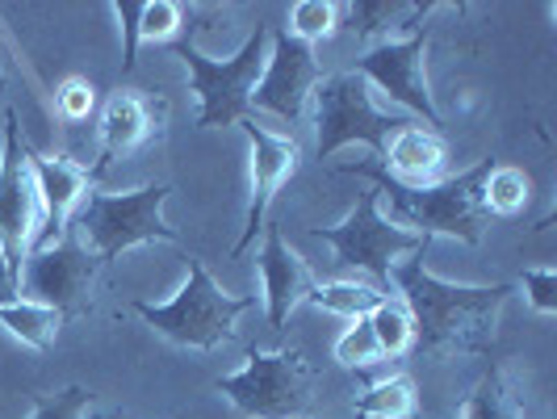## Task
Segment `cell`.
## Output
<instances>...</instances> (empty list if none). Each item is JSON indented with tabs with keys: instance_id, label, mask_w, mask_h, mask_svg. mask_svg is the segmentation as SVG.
Segmentation results:
<instances>
[{
	"instance_id": "cell-33",
	"label": "cell",
	"mask_w": 557,
	"mask_h": 419,
	"mask_svg": "<svg viewBox=\"0 0 557 419\" xmlns=\"http://www.w3.org/2000/svg\"><path fill=\"white\" fill-rule=\"evenodd\" d=\"M97 419H143V416H131V411H106V416H97Z\"/></svg>"
},
{
	"instance_id": "cell-8",
	"label": "cell",
	"mask_w": 557,
	"mask_h": 419,
	"mask_svg": "<svg viewBox=\"0 0 557 419\" xmlns=\"http://www.w3.org/2000/svg\"><path fill=\"white\" fill-rule=\"evenodd\" d=\"M314 239H327L339 256V264L348 269H364L377 281L391 285V269L398 264V256H416L432 239H423L416 231H403L391 219H382V197L369 185L361 194V201L348 210V219L335 226H310Z\"/></svg>"
},
{
	"instance_id": "cell-21",
	"label": "cell",
	"mask_w": 557,
	"mask_h": 419,
	"mask_svg": "<svg viewBox=\"0 0 557 419\" xmlns=\"http://www.w3.org/2000/svg\"><path fill=\"white\" fill-rule=\"evenodd\" d=\"M361 419H416V382L407 373L382 378L377 386H369L357 403Z\"/></svg>"
},
{
	"instance_id": "cell-28",
	"label": "cell",
	"mask_w": 557,
	"mask_h": 419,
	"mask_svg": "<svg viewBox=\"0 0 557 419\" xmlns=\"http://www.w3.org/2000/svg\"><path fill=\"white\" fill-rule=\"evenodd\" d=\"M377 357H382V348H377V340L369 332V323L352 319V328L339 335V344H335V361L344 365V369H369Z\"/></svg>"
},
{
	"instance_id": "cell-10",
	"label": "cell",
	"mask_w": 557,
	"mask_h": 419,
	"mask_svg": "<svg viewBox=\"0 0 557 419\" xmlns=\"http://www.w3.org/2000/svg\"><path fill=\"white\" fill-rule=\"evenodd\" d=\"M38 231V185L29 172V147L17 110L4 106V156H0V256L22 269Z\"/></svg>"
},
{
	"instance_id": "cell-18",
	"label": "cell",
	"mask_w": 557,
	"mask_h": 419,
	"mask_svg": "<svg viewBox=\"0 0 557 419\" xmlns=\"http://www.w3.org/2000/svg\"><path fill=\"white\" fill-rule=\"evenodd\" d=\"M348 13H352V29H357V38L369 42V38H377V34H386V29H407V38L423 29L428 22V13H436L441 4H411V0H361V4H344Z\"/></svg>"
},
{
	"instance_id": "cell-1",
	"label": "cell",
	"mask_w": 557,
	"mask_h": 419,
	"mask_svg": "<svg viewBox=\"0 0 557 419\" xmlns=\"http://www.w3.org/2000/svg\"><path fill=\"white\" fill-rule=\"evenodd\" d=\"M391 281L411 315L419 353L432 357H486L495 348L499 310L511 285H453L423 269V251L398 260Z\"/></svg>"
},
{
	"instance_id": "cell-26",
	"label": "cell",
	"mask_w": 557,
	"mask_h": 419,
	"mask_svg": "<svg viewBox=\"0 0 557 419\" xmlns=\"http://www.w3.org/2000/svg\"><path fill=\"white\" fill-rule=\"evenodd\" d=\"M181 29H185V4H176V0L143 4L139 42H181Z\"/></svg>"
},
{
	"instance_id": "cell-29",
	"label": "cell",
	"mask_w": 557,
	"mask_h": 419,
	"mask_svg": "<svg viewBox=\"0 0 557 419\" xmlns=\"http://www.w3.org/2000/svg\"><path fill=\"white\" fill-rule=\"evenodd\" d=\"M92 403V391L88 386H67V391L55 394H38V407H34V419H84V407Z\"/></svg>"
},
{
	"instance_id": "cell-34",
	"label": "cell",
	"mask_w": 557,
	"mask_h": 419,
	"mask_svg": "<svg viewBox=\"0 0 557 419\" xmlns=\"http://www.w3.org/2000/svg\"><path fill=\"white\" fill-rule=\"evenodd\" d=\"M0 38H4V29H0ZM0 88H4V76H0Z\"/></svg>"
},
{
	"instance_id": "cell-32",
	"label": "cell",
	"mask_w": 557,
	"mask_h": 419,
	"mask_svg": "<svg viewBox=\"0 0 557 419\" xmlns=\"http://www.w3.org/2000/svg\"><path fill=\"white\" fill-rule=\"evenodd\" d=\"M17 264L9 260V256H0V307H9V303H17L22 294H17Z\"/></svg>"
},
{
	"instance_id": "cell-22",
	"label": "cell",
	"mask_w": 557,
	"mask_h": 419,
	"mask_svg": "<svg viewBox=\"0 0 557 419\" xmlns=\"http://www.w3.org/2000/svg\"><path fill=\"white\" fill-rule=\"evenodd\" d=\"M364 323H369V332H373V340H377L382 357H403V353L416 344L411 315H407L403 303H394V298H382L377 307L364 315Z\"/></svg>"
},
{
	"instance_id": "cell-6",
	"label": "cell",
	"mask_w": 557,
	"mask_h": 419,
	"mask_svg": "<svg viewBox=\"0 0 557 419\" xmlns=\"http://www.w3.org/2000/svg\"><path fill=\"white\" fill-rule=\"evenodd\" d=\"M264 47H269V26L251 29V38L235 51L231 59H210L201 56L194 42H172L176 59H185L189 76H194V93L201 101L197 110V126L201 131H219V126H235V122H248L251 118V93L256 81L264 72Z\"/></svg>"
},
{
	"instance_id": "cell-9",
	"label": "cell",
	"mask_w": 557,
	"mask_h": 419,
	"mask_svg": "<svg viewBox=\"0 0 557 419\" xmlns=\"http://www.w3.org/2000/svg\"><path fill=\"white\" fill-rule=\"evenodd\" d=\"M97 256L67 231L51 248L26 251V269L17 273V294L26 303L55 310L59 319H81L92 310V281H97Z\"/></svg>"
},
{
	"instance_id": "cell-19",
	"label": "cell",
	"mask_w": 557,
	"mask_h": 419,
	"mask_svg": "<svg viewBox=\"0 0 557 419\" xmlns=\"http://www.w3.org/2000/svg\"><path fill=\"white\" fill-rule=\"evenodd\" d=\"M532 201V181L524 168H491L486 181H482V210L486 214H499V219H516L524 214Z\"/></svg>"
},
{
	"instance_id": "cell-16",
	"label": "cell",
	"mask_w": 557,
	"mask_h": 419,
	"mask_svg": "<svg viewBox=\"0 0 557 419\" xmlns=\"http://www.w3.org/2000/svg\"><path fill=\"white\" fill-rule=\"evenodd\" d=\"M260 273H264V298H269V328H285V319L314 294V269L285 244L273 223H264V248H260Z\"/></svg>"
},
{
	"instance_id": "cell-25",
	"label": "cell",
	"mask_w": 557,
	"mask_h": 419,
	"mask_svg": "<svg viewBox=\"0 0 557 419\" xmlns=\"http://www.w3.org/2000/svg\"><path fill=\"white\" fill-rule=\"evenodd\" d=\"M339 13H344V4H332V0H298V4H289V34L314 47L335 34Z\"/></svg>"
},
{
	"instance_id": "cell-13",
	"label": "cell",
	"mask_w": 557,
	"mask_h": 419,
	"mask_svg": "<svg viewBox=\"0 0 557 419\" xmlns=\"http://www.w3.org/2000/svg\"><path fill=\"white\" fill-rule=\"evenodd\" d=\"M244 131H248V139H251V201H248L244 235H239V244L231 248V256H244V251L256 244V235L269 223V206H273L277 189L298 172V164H302V143L294 139V135H273V131L256 126L251 118L244 122Z\"/></svg>"
},
{
	"instance_id": "cell-7",
	"label": "cell",
	"mask_w": 557,
	"mask_h": 419,
	"mask_svg": "<svg viewBox=\"0 0 557 419\" xmlns=\"http://www.w3.org/2000/svg\"><path fill=\"white\" fill-rule=\"evenodd\" d=\"M314 126H319V139H314V156L319 160H332L344 143L361 139L364 147L377 151V160L386 156V143L407 126V118H394L373 106L369 88L357 72H335L314 84Z\"/></svg>"
},
{
	"instance_id": "cell-11",
	"label": "cell",
	"mask_w": 557,
	"mask_h": 419,
	"mask_svg": "<svg viewBox=\"0 0 557 419\" xmlns=\"http://www.w3.org/2000/svg\"><path fill=\"white\" fill-rule=\"evenodd\" d=\"M319 81H323V67L314 59V47L298 42L289 29H277L273 56L264 59V72H260L256 93H251V110L277 113L281 122L294 126L307 113V101Z\"/></svg>"
},
{
	"instance_id": "cell-2",
	"label": "cell",
	"mask_w": 557,
	"mask_h": 419,
	"mask_svg": "<svg viewBox=\"0 0 557 419\" xmlns=\"http://www.w3.org/2000/svg\"><path fill=\"white\" fill-rule=\"evenodd\" d=\"M491 160H478L470 172L461 176H445L441 185H428V189H407L391 181L382 164H344V172L352 176H369L377 197L391 201V223L394 226H411L423 239H436V235H453L461 244L478 248L482 235H486V210H482V181L491 172Z\"/></svg>"
},
{
	"instance_id": "cell-14",
	"label": "cell",
	"mask_w": 557,
	"mask_h": 419,
	"mask_svg": "<svg viewBox=\"0 0 557 419\" xmlns=\"http://www.w3.org/2000/svg\"><path fill=\"white\" fill-rule=\"evenodd\" d=\"M29 172L38 185V231L29 251H38L59 244L72 231V219L92 185V172L67 156H34V151H29Z\"/></svg>"
},
{
	"instance_id": "cell-4",
	"label": "cell",
	"mask_w": 557,
	"mask_h": 419,
	"mask_svg": "<svg viewBox=\"0 0 557 419\" xmlns=\"http://www.w3.org/2000/svg\"><path fill=\"white\" fill-rule=\"evenodd\" d=\"M251 307H256V298H231V294H223L201 260H189V278H185L181 294L172 303H160V307L131 303V310L139 315L147 328H156L172 344L197 348V353H210V348L226 344L235 335V319Z\"/></svg>"
},
{
	"instance_id": "cell-23",
	"label": "cell",
	"mask_w": 557,
	"mask_h": 419,
	"mask_svg": "<svg viewBox=\"0 0 557 419\" xmlns=\"http://www.w3.org/2000/svg\"><path fill=\"white\" fill-rule=\"evenodd\" d=\"M386 294H377L373 285H361V281H319L314 285V294H310L307 303L319 310H332V315H348V319H364L369 310L377 307Z\"/></svg>"
},
{
	"instance_id": "cell-24",
	"label": "cell",
	"mask_w": 557,
	"mask_h": 419,
	"mask_svg": "<svg viewBox=\"0 0 557 419\" xmlns=\"http://www.w3.org/2000/svg\"><path fill=\"white\" fill-rule=\"evenodd\" d=\"M461 419H529V416H524L520 398H516V394H511V386H507L503 369L495 365V369H491V373L478 382V391L470 394V403H466Z\"/></svg>"
},
{
	"instance_id": "cell-15",
	"label": "cell",
	"mask_w": 557,
	"mask_h": 419,
	"mask_svg": "<svg viewBox=\"0 0 557 419\" xmlns=\"http://www.w3.org/2000/svg\"><path fill=\"white\" fill-rule=\"evenodd\" d=\"M164 118H168V101L164 97H143L135 88H117L106 110H101V151H97V172H106L113 160L139 151L143 143H151L156 135H164Z\"/></svg>"
},
{
	"instance_id": "cell-12",
	"label": "cell",
	"mask_w": 557,
	"mask_h": 419,
	"mask_svg": "<svg viewBox=\"0 0 557 419\" xmlns=\"http://www.w3.org/2000/svg\"><path fill=\"white\" fill-rule=\"evenodd\" d=\"M428 42H432V29L423 26L411 38H398V42H377L357 59V76L373 81L382 93H391L398 106H407L411 113L428 118L432 126H441V110L428 93L423 81V56H428Z\"/></svg>"
},
{
	"instance_id": "cell-30",
	"label": "cell",
	"mask_w": 557,
	"mask_h": 419,
	"mask_svg": "<svg viewBox=\"0 0 557 419\" xmlns=\"http://www.w3.org/2000/svg\"><path fill=\"white\" fill-rule=\"evenodd\" d=\"M524 294H529L532 310L541 315H557V269L554 264H541V269H524Z\"/></svg>"
},
{
	"instance_id": "cell-5",
	"label": "cell",
	"mask_w": 557,
	"mask_h": 419,
	"mask_svg": "<svg viewBox=\"0 0 557 419\" xmlns=\"http://www.w3.org/2000/svg\"><path fill=\"white\" fill-rule=\"evenodd\" d=\"M319 369L298 344H285L277 353L248 348V365L231 378H219V394H226L251 419H302L314 398Z\"/></svg>"
},
{
	"instance_id": "cell-31",
	"label": "cell",
	"mask_w": 557,
	"mask_h": 419,
	"mask_svg": "<svg viewBox=\"0 0 557 419\" xmlns=\"http://www.w3.org/2000/svg\"><path fill=\"white\" fill-rule=\"evenodd\" d=\"M113 13L122 17V38H126V47H122V72H135V56H139V13H143V4H139V0H117V4H113Z\"/></svg>"
},
{
	"instance_id": "cell-20",
	"label": "cell",
	"mask_w": 557,
	"mask_h": 419,
	"mask_svg": "<svg viewBox=\"0 0 557 419\" xmlns=\"http://www.w3.org/2000/svg\"><path fill=\"white\" fill-rule=\"evenodd\" d=\"M0 323L17 335L26 348H34V353H47V348L55 344L59 328H63V319H59L55 310L38 307V303H26V298L0 307Z\"/></svg>"
},
{
	"instance_id": "cell-17",
	"label": "cell",
	"mask_w": 557,
	"mask_h": 419,
	"mask_svg": "<svg viewBox=\"0 0 557 419\" xmlns=\"http://www.w3.org/2000/svg\"><path fill=\"white\" fill-rule=\"evenodd\" d=\"M448 164V147L436 131H423V126H403L391 143H386V156H382V172L407 185V189H428V185H441L445 181Z\"/></svg>"
},
{
	"instance_id": "cell-3",
	"label": "cell",
	"mask_w": 557,
	"mask_h": 419,
	"mask_svg": "<svg viewBox=\"0 0 557 419\" xmlns=\"http://www.w3.org/2000/svg\"><path fill=\"white\" fill-rule=\"evenodd\" d=\"M168 194H172L168 181H147L131 194H92L88 189L76 219H72L76 239L97 256V264H110L113 256L139 248V244H156V239L176 244L181 235L160 214Z\"/></svg>"
},
{
	"instance_id": "cell-27",
	"label": "cell",
	"mask_w": 557,
	"mask_h": 419,
	"mask_svg": "<svg viewBox=\"0 0 557 419\" xmlns=\"http://www.w3.org/2000/svg\"><path fill=\"white\" fill-rule=\"evenodd\" d=\"M55 110L63 122H88L97 110V84L88 76H67L55 88Z\"/></svg>"
}]
</instances>
